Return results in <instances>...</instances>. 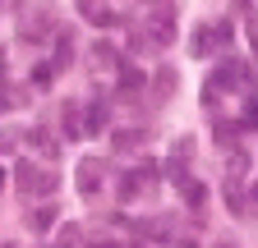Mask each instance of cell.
<instances>
[{
  "mask_svg": "<svg viewBox=\"0 0 258 248\" xmlns=\"http://www.w3.org/2000/svg\"><path fill=\"white\" fill-rule=\"evenodd\" d=\"M79 10H83V19H92V23H102V28H111L115 23V14L102 5V0H79Z\"/></svg>",
  "mask_w": 258,
  "mask_h": 248,
  "instance_id": "6da1fadb",
  "label": "cell"
},
{
  "mask_svg": "<svg viewBox=\"0 0 258 248\" xmlns=\"http://www.w3.org/2000/svg\"><path fill=\"white\" fill-rule=\"evenodd\" d=\"M217 248H235V239H217Z\"/></svg>",
  "mask_w": 258,
  "mask_h": 248,
  "instance_id": "277c9868",
  "label": "cell"
},
{
  "mask_svg": "<svg viewBox=\"0 0 258 248\" xmlns=\"http://www.w3.org/2000/svg\"><path fill=\"white\" fill-rule=\"evenodd\" d=\"M120 87H124V92H139V87H143V78H139L134 69H124V74H120Z\"/></svg>",
  "mask_w": 258,
  "mask_h": 248,
  "instance_id": "3957f363",
  "label": "cell"
},
{
  "mask_svg": "<svg viewBox=\"0 0 258 248\" xmlns=\"http://www.w3.org/2000/svg\"><path fill=\"white\" fill-rule=\"evenodd\" d=\"M0 248H10V243H0Z\"/></svg>",
  "mask_w": 258,
  "mask_h": 248,
  "instance_id": "5b68a950",
  "label": "cell"
},
{
  "mask_svg": "<svg viewBox=\"0 0 258 248\" xmlns=\"http://www.w3.org/2000/svg\"><path fill=\"white\" fill-rule=\"evenodd\" d=\"M184 198H189L194 207H203V198H208V189H203V184H184Z\"/></svg>",
  "mask_w": 258,
  "mask_h": 248,
  "instance_id": "7a4b0ae2",
  "label": "cell"
}]
</instances>
